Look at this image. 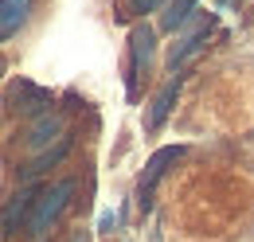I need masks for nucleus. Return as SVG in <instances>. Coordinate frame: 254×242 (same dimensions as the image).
Masks as SVG:
<instances>
[{
    "label": "nucleus",
    "instance_id": "8",
    "mask_svg": "<svg viewBox=\"0 0 254 242\" xmlns=\"http://www.w3.org/2000/svg\"><path fill=\"white\" fill-rule=\"evenodd\" d=\"M8 98H12V102H20V106H16L20 114H35V118H43V114H47V106H51V94L43 90V86L24 82V78L8 86Z\"/></svg>",
    "mask_w": 254,
    "mask_h": 242
},
{
    "label": "nucleus",
    "instance_id": "10",
    "mask_svg": "<svg viewBox=\"0 0 254 242\" xmlns=\"http://www.w3.org/2000/svg\"><path fill=\"white\" fill-rule=\"evenodd\" d=\"M195 4H199V0H168V8H164V16H160V28L164 31L188 28L191 20H195Z\"/></svg>",
    "mask_w": 254,
    "mask_h": 242
},
{
    "label": "nucleus",
    "instance_id": "7",
    "mask_svg": "<svg viewBox=\"0 0 254 242\" xmlns=\"http://www.w3.org/2000/svg\"><path fill=\"white\" fill-rule=\"evenodd\" d=\"M180 86H184V74L176 70V74L160 86V94L153 98V106H149V114H145V129H160V125H164V118H168V114H172V106H176Z\"/></svg>",
    "mask_w": 254,
    "mask_h": 242
},
{
    "label": "nucleus",
    "instance_id": "1",
    "mask_svg": "<svg viewBox=\"0 0 254 242\" xmlns=\"http://www.w3.org/2000/svg\"><path fill=\"white\" fill-rule=\"evenodd\" d=\"M74 195V180H59L51 183V187H43L39 191V199H35L32 207V219H28V227H24V235H32V239H43L51 227H55V219L63 215L66 199Z\"/></svg>",
    "mask_w": 254,
    "mask_h": 242
},
{
    "label": "nucleus",
    "instance_id": "13",
    "mask_svg": "<svg viewBox=\"0 0 254 242\" xmlns=\"http://www.w3.org/2000/svg\"><path fill=\"white\" fill-rule=\"evenodd\" d=\"M70 242H86V239H82V235H70Z\"/></svg>",
    "mask_w": 254,
    "mask_h": 242
},
{
    "label": "nucleus",
    "instance_id": "4",
    "mask_svg": "<svg viewBox=\"0 0 254 242\" xmlns=\"http://www.w3.org/2000/svg\"><path fill=\"white\" fill-rule=\"evenodd\" d=\"M184 156V145H164L149 156V164H145V172H141V183H137V203H141V215L149 211V203H153V187L160 183V176L168 172V164H176Z\"/></svg>",
    "mask_w": 254,
    "mask_h": 242
},
{
    "label": "nucleus",
    "instance_id": "6",
    "mask_svg": "<svg viewBox=\"0 0 254 242\" xmlns=\"http://www.w3.org/2000/svg\"><path fill=\"white\" fill-rule=\"evenodd\" d=\"M35 199H39V191H35L32 183H24L12 199H8V207H4V239H12L16 231H20V223L28 227V219H32V207Z\"/></svg>",
    "mask_w": 254,
    "mask_h": 242
},
{
    "label": "nucleus",
    "instance_id": "9",
    "mask_svg": "<svg viewBox=\"0 0 254 242\" xmlns=\"http://www.w3.org/2000/svg\"><path fill=\"white\" fill-rule=\"evenodd\" d=\"M28 12H32V0H0V35L12 39L28 24Z\"/></svg>",
    "mask_w": 254,
    "mask_h": 242
},
{
    "label": "nucleus",
    "instance_id": "2",
    "mask_svg": "<svg viewBox=\"0 0 254 242\" xmlns=\"http://www.w3.org/2000/svg\"><path fill=\"white\" fill-rule=\"evenodd\" d=\"M153 43H157V31L149 28V24H137V28L129 31V74H126L129 98L141 94V78H145V70L153 62Z\"/></svg>",
    "mask_w": 254,
    "mask_h": 242
},
{
    "label": "nucleus",
    "instance_id": "5",
    "mask_svg": "<svg viewBox=\"0 0 254 242\" xmlns=\"http://www.w3.org/2000/svg\"><path fill=\"white\" fill-rule=\"evenodd\" d=\"M51 141H66V121L59 114H43V118H35L28 129H24V145L32 152H47L51 149Z\"/></svg>",
    "mask_w": 254,
    "mask_h": 242
},
{
    "label": "nucleus",
    "instance_id": "12",
    "mask_svg": "<svg viewBox=\"0 0 254 242\" xmlns=\"http://www.w3.org/2000/svg\"><path fill=\"white\" fill-rule=\"evenodd\" d=\"M160 4L168 8V0H126V12H133V16H145V12H157Z\"/></svg>",
    "mask_w": 254,
    "mask_h": 242
},
{
    "label": "nucleus",
    "instance_id": "3",
    "mask_svg": "<svg viewBox=\"0 0 254 242\" xmlns=\"http://www.w3.org/2000/svg\"><path fill=\"white\" fill-rule=\"evenodd\" d=\"M211 28H215V16L207 12V16H195L188 28L180 31V39L172 43V55H168V66H172V74L184 66V62L195 55V51H203V43H207V35H211Z\"/></svg>",
    "mask_w": 254,
    "mask_h": 242
},
{
    "label": "nucleus",
    "instance_id": "11",
    "mask_svg": "<svg viewBox=\"0 0 254 242\" xmlns=\"http://www.w3.org/2000/svg\"><path fill=\"white\" fill-rule=\"evenodd\" d=\"M66 152H70V137H66V141L59 145V149H47V152H39V156H35L32 164L24 168V180H35V176H43V172H47L51 164H59V160H63Z\"/></svg>",
    "mask_w": 254,
    "mask_h": 242
}]
</instances>
